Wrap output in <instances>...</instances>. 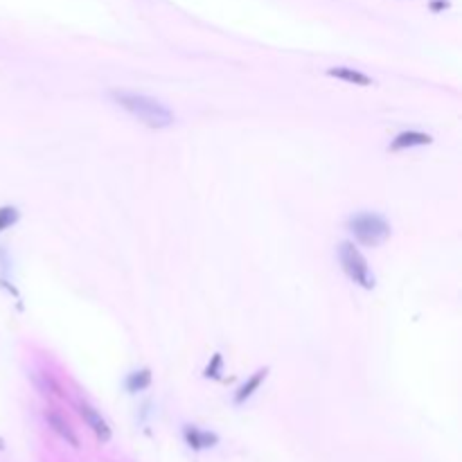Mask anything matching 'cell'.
Wrapping results in <instances>:
<instances>
[{"instance_id": "obj_6", "label": "cell", "mask_w": 462, "mask_h": 462, "mask_svg": "<svg viewBox=\"0 0 462 462\" xmlns=\"http://www.w3.org/2000/svg\"><path fill=\"white\" fill-rule=\"evenodd\" d=\"M45 422L50 424V427L54 429V433H57L59 437H62V440H66L70 446H75V449L79 446V437H77V433L72 431L70 424H68L62 415H59L57 410H45Z\"/></svg>"}, {"instance_id": "obj_1", "label": "cell", "mask_w": 462, "mask_h": 462, "mask_svg": "<svg viewBox=\"0 0 462 462\" xmlns=\"http://www.w3.org/2000/svg\"><path fill=\"white\" fill-rule=\"evenodd\" d=\"M111 97H113L115 104H120L125 111H129L133 117H138L140 122L147 125V127L165 129L174 122V113L169 111L163 102L154 100V97L129 93V91H113Z\"/></svg>"}, {"instance_id": "obj_11", "label": "cell", "mask_w": 462, "mask_h": 462, "mask_svg": "<svg viewBox=\"0 0 462 462\" xmlns=\"http://www.w3.org/2000/svg\"><path fill=\"white\" fill-rule=\"evenodd\" d=\"M18 221V210L11 208V205H5V208H0V233L7 228H11Z\"/></svg>"}, {"instance_id": "obj_4", "label": "cell", "mask_w": 462, "mask_h": 462, "mask_svg": "<svg viewBox=\"0 0 462 462\" xmlns=\"http://www.w3.org/2000/svg\"><path fill=\"white\" fill-rule=\"evenodd\" d=\"M77 410H79V415L83 417V422H86L88 427H91V431L97 435V440H100V442L111 440V427L106 424V420L102 417L100 410L93 408L86 399H79L77 401Z\"/></svg>"}, {"instance_id": "obj_9", "label": "cell", "mask_w": 462, "mask_h": 462, "mask_svg": "<svg viewBox=\"0 0 462 462\" xmlns=\"http://www.w3.org/2000/svg\"><path fill=\"white\" fill-rule=\"evenodd\" d=\"M185 440L190 446L194 449H205V446H212L216 444V435L212 433H203L197 427H185Z\"/></svg>"}, {"instance_id": "obj_10", "label": "cell", "mask_w": 462, "mask_h": 462, "mask_svg": "<svg viewBox=\"0 0 462 462\" xmlns=\"http://www.w3.org/2000/svg\"><path fill=\"white\" fill-rule=\"evenodd\" d=\"M151 383V372L144 368V370H138V372H133L129 374V379H127V388H129V393H138V391H144V388H149Z\"/></svg>"}, {"instance_id": "obj_5", "label": "cell", "mask_w": 462, "mask_h": 462, "mask_svg": "<svg viewBox=\"0 0 462 462\" xmlns=\"http://www.w3.org/2000/svg\"><path fill=\"white\" fill-rule=\"evenodd\" d=\"M433 138L429 133H422V131H404L391 142V151H401V149H412V147H424V144H431Z\"/></svg>"}, {"instance_id": "obj_12", "label": "cell", "mask_w": 462, "mask_h": 462, "mask_svg": "<svg viewBox=\"0 0 462 462\" xmlns=\"http://www.w3.org/2000/svg\"><path fill=\"white\" fill-rule=\"evenodd\" d=\"M221 363H224L221 354H214V357H212V363H210L208 368H205V376H212V379H216L219 370H221Z\"/></svg>"}, {"instance_id": "obj_3", "label": "cell", "mask_w": 462, "mask_h": 462, "mask_svg": "<svg viewBox=\"0 0 462 462\" xmlns=\"http://www.w3.org/2000/svg\"><path fill=\"white\" fill-rule=\"evenodd\" d=\"M338 258H340V266L347 273V277L354 284L363 287V289H372L374 287V275L368 266V260L363 258L361 250L352 244V241H343L338 248Z\"/></svg>"}, {"instance_id": "obj_2", "label": "cell", "mask_w": 462, "mask_h": 462, "mask_svg": "<svg viewBox=\"0 0 462 462\" xmlns=\"http://www.w3.org/2000/svg\"><path fill=\"white\" fill-rule=\"evenodd\" d=\"M350 233L363 246H379L391 237V224L376 212H359L350 219Z\"/></svg>"}, {"instance_id": "obj_8", "label": "cell", "mask_w": 462, "mask_h": 462, "mask_svg": "<svg viewBox=\"0 0 462 462\" xmlns=\"http://www.w3.org/2000/svg\"><path fill=\"white\" fill-rule=\"evenodd\" d=\"M266 372H269L266 368H264V370H258V372H255V374L250 376V379H248L244 386L239 388L237 395H235V404H244L246 399H250V397H253V393L258 391V388L262 386V381L266 379Z\"/></svg>"}, {"instance_id": "obj_7", "label": "cell", "mask_w": 462, "mask_h": 462, "mask_svg": "<svg viewBox=\"0 0 462 462\" xmlns=\"http://www.w3.org/2000/svg\"><path fill=\"white\" fill-rule=\"evenodd\" d=\"M327 75L336 77L340 81H347V83H354V86H372V79L363 72L354 70V68H347V66H336L327 70Z\"/></svg>"}]
</instances>
